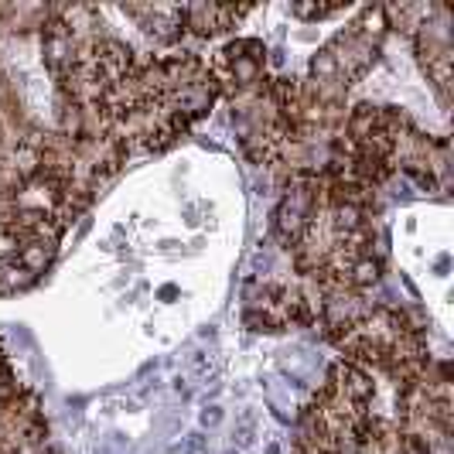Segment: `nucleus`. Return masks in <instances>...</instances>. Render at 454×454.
Wrapping results in <instances>:
<instances>
[{
    "mask_svg": "<svg viewBox=\"0 0 454 454\" xmlns=\"http://www.w3.org/2000/svg\"><path fill=\"white\" fill-rule=\"evenodd\" d=\"M219 417H222V413H219L216 407H212V413H208V410L202 413V423H219Z\"/></svg>",
    "mask_w": 454,
    "mask_h": 454,
    "instance_id": "f257e3e1",
    "label": "nucleus"
}]
</instances>
